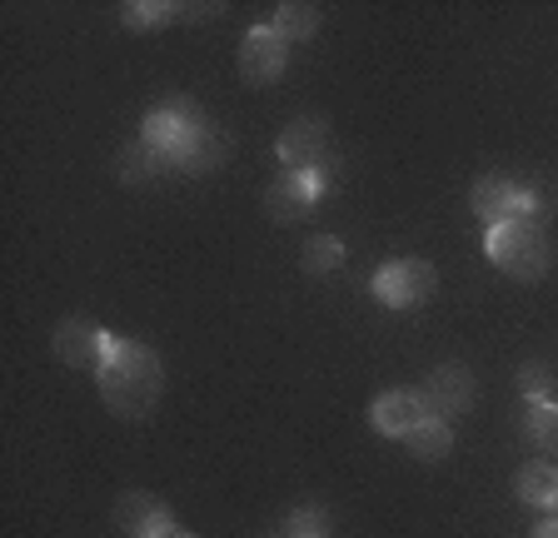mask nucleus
<instances>
[{
  "label": "nucleus",
  "instance_id": "obj_1",
  "mask_svg": "<svg viewBox=\"0 0 558 538\" xmlns=\"http://www.w3.org/2000/svg\"><path fill=\"white\" fill-rule=\"evenodd\" d=\"M100 399L116 419H145L165 394V364L155 359V350L135 340H116L110 334V354L100 364Z\"/></svg>",
  "mask_w": 558,
  "mask_h": 538
},
{
  "label": "nucleus",
  "instance_id": "obj_2",
  "mask_svg": "<svg viewBox=\"0 0 558 538\" xmlns=\"http://www.w3.org/2000/svg\"><path fill=\"white\" fill-rule=\"evenodd\" d=\"M484 249L488 259L504 269V274H513V280L534 284L548 274V234L538 220H504L494 224V230L484 234Z\"/></svg>",
  "mask_w": 558,
  "mask_h": 538
},
{
  "label": "nucleus",
  "instance_id": "obj_3",
  "mask_svg": "<svg viewBox=\"0 0 558 538\" xmlns=\"http://www.w3.org/2000/svg\"><path fill=\"white\" fill-rule=\"evenodd\" d=\"M434 284H439V274L424 259H389L374 274V299H384L389 309H414L434 294Z\"/></svg>",
  "mask_w": 558,
  "mask_h": 538
},
{
  "label": "nucleus",
  "instance_id": "obj_4",
  "mask_svg": "<svg viewBox=\"0 0 558 538\" xmlns=\"http://www.w3.org/2000/svg\"><path fill=\"white\" fill-rule=\"evenodd\" d=\"M534 189H519L513 180H504V175H484L474 185V215L494 230V224H504V220H534Z\"/></svg>",
  "mask_w": 558,
  "mask_h": 538
},
{
  "label": "nucleus",
  "instance_id": "obj_5",
  "mask_svg": "<svg viewBox=\"0 0 558 538\" xmlns=\"http://www.w3.org/2000/svg\"><path fill=\"white\" fill-rule=\"evenodd\" d=\"M290 65V40L275 36V25H255L240 46V75L244 85H275Z\"/></svg>",
  "mask_w": 558,
  "mask_h": 538
},
{
  "label": "nucleus",
  "instance_id": "obj_6",
  "mask_svg": "<svg viewBox=\"0 0 558 538\" xmlns=\"http://www.w3.org/2000/svg\"><path fill=\"white\" fill-rule=\"evenodd\" d=\"M279 160H284V170L290 175H310V170H319V164L329 160V125L325 120H294L284 135H279Z\"/></svg>",
  "mask_w": 558,
  "mask_h": 538
},
{
  "label": "nucleus",
  "instance_id": "obj_7",
  "mask_svg": "<svg viewBox=\"0 0 558 538\" xmlns=\"http://www.w3.org/2000/svg\"><path fill=\"white\" fill-rule=\"evenodd\" d=\"M424 419H434V414H429V404H424L418 389H389V394L374 399V409H369V424L384 433V439H409Z\"/></svg>",
  "mask_w": 558,
  "mask_h": 538
},
{
  "label": "nucleus",
  "instance_id": "obj_8",
  "mask_svg": "<svg viewBox=\"0 0 558 538\" xmlns=\"http://www.w3.org/2000/svg\"><path fill=\"white\" fill-rule=\"evenodd\" d=\"M50 344H56L60 364H70V369H90V375H100L105 354H110V334L95 329V325H85V319H65Z\"/></svg>",
  "mask_w": 558,
  "mask_h": 538
},
{
  "label": "nucleus",
  "instance_id": "obj_9",
  "mask_svg": "<svg viewBox=\"0 0 558 538\" xmlns=\"http://www.w3.org/2000/svg\"><path fill=\"white\" fill-rule=\"evenodd\" d=\"M418 394H424L434 419H453V414H464L469 404H474V379H469L464 364H439Z\"/></svg>",
  "mask_w": 558,
  "mask_h": 538
},
{
  "label": "nucleus",
  "instance_id": "obj_10",
  "mask_svg": "<svg viewBox=\"0 0 558 538\" xmlns=\"http://www.w3.org/2000/svg\"><path fill=\"white\" fill-rule=\"evenodd\" d=\"M225 155H230V140H225L220 130H215L205 115H199L195 125L185 130V140L174 145L170 164H174V170H190V175H199V170H220Z\"/></svg>",
  "mask_w": 558,
  "mask_h": 538
},
{
  "label": "nucleus",
  "instance_id": "obj_11",
  "mask_svg": "<svg viewBox=\"0 0 558 538\" xmlns=\"http://www.w3.org/2000/svg\"><path fill=\"white\" fill-rule=\"evenodd\" d=\"M116 524L125 528V538H165L174 528L170 509L155 493H120L116 499Z\"/></svg>",
  "mask_w": 558,
  "mask_h": 538
},
{
  "label": "nucleus",
  "instance_id": "obj_12",
  "mask_svg": "<svg viewBox=\"0 0 558 538\" xmlns=\"http://www.w3.org/2000/svg\"><path fill=\"white\" fill-rule=\"evenodd\" d=\"M314 199H319V189H314L310 175H284L265 189V210L275 224H294L314 210Z\"/></svg>",
  "mask_w": 558,
  "mask_h": 538
},
{
  "label": "nucleus",
  "instance_id": "obj_13",
  "mask_svg": "<svg viewBox=\"0 0 558 538\" xmlns=\"http://www.w3.org/2000/svg\"><path fill=\"white\" fill-rule=\"evenodd\" d=\"M199 120V110L195 106H185V100H170V106H160V110H150L145 115V130H140V140L145 145H155L160 155H174V145L185 140V130Z\"/></svg>",
  "mask_w": 558,
  "mask_h": 538
},
{
  "label": "nucleus",
  "instance_id": "obj_14",
  "mask_svg": "<svg viewBox=\"0 0 558 538\" xmlns=\"http://www.w3.org/2000/svg\"><path fill=\"white\" fill-rule=\"evenodd\" d=\"M523 433H529V444L538 454L558 458V404L554 399H529V409H523Z\"/></svg>",
  "mask_w": 558,
  "mask_h": 538
},
{
  "label": "nucleus",
  "instance_id": "obj_15",
  "mask_svg": "<svg viewBox=\"0 0 558 538\" xmlns=\"http://www.w3.org/2000/svg\"><path fill=\"white\" fill-rule=\"evenodd\" d=\"M116 170H120V180H125V185H145V180H155L160 170H170V155H160L155 145L135 140V145H125V150H120Z\"/></svg>",
  "mask_w": 558,
  "mask_h": 538
},
{
  "label": "nucleus",
  "instance_id": "obj_16",
  "mask_svg": "<svg viewBox=\"0 0 558 538\" xmlns=\"http://www.w3.org/2000/svg\"><path fill=\"white\" fill-rule=\"evenodd\" d=\"M519 499L534 509H558V468L554 464H529L519 474Z\"/></svg>",
  "mask_w": 558,
  "mask_h": 538
},
{
  "label": "nucleus",
  "instance_id": "obj_17",
  "mask_svg": "<svg viewBox=\"0 0 558 538\" xmlns=\"http://www.w3.org/2000/svg\"><path fill=\"white\" fill-rule=\"evenodd\" d=\"M409 449H414V458H444L453 449V433H449V419H424L414 433H409Z\"/></svg>",
  "mask_w": 558,
  "mask_h": 538
},
{
  "label": "nucleus",
  "instance_id": "obj_18",
  "mask_svg": "<svg viewBox=\"0 0 558 538\" xmlns=\"http://www.w3.org/2000/svg\"><path fill=\"white\" fill-rule=\"evenodd\" d=\"M269 25H275V36H284V40H310L314 30H319V11H314V5H279Z\"/></svg>",
  "mask_w": 558,
  "mask_h": 538
},
{
  "label": "nucleus",
  "instance_id": "obj_19",
  "mask_svg": "<svg viewBox=\"0 0 558 538\" xmlns=\"http://www.w3.org/2000/svg\"><path fill=\"white\" fill-rule=\"evenodd\" d=\"M174 5H165V0H130L125 11H120V21L130 25V30H155V25H170L174 21Z\"/></svg>",
  "mask_w": 558,
  "mask_h": 538
},
{
  "label": "nucleus",
  "instance_id": "obj_20",
  "mask_svg": "<svg viewBox=\"0 0 558 538\" xmlns=\"http://www.w3.org/2000/svg\"><path fill=\"white\" fill-rule=\"evenodd\" d=\"M339 265H344V245H339L335 234H314L310 245H304V269L310 274H329Z\"/></svg>",
  "mask_w": 558,
  "mask_h": 538
},
{
  "label": "nucleus",
  "instance_id": "obj_21",
  "mask_svg": "<svg viewBox=\"0 0 558 538\" xmlns=\"http://www.w3.org/2000/svg\"><path fill=\"white\" fill-rule=\"evenodd\" d=\"M284 538H329V518L319 509H294L284 518Z\"/></svg>",
  "mask_w": 558,
  "mask_h": 538
},
{
  "label": "nucleus",
  "instance_id": "obj_22",
  "mask_svg": "<svg viewBox=\"0 0 558 538\" xmlns=\"http://www.w3.org/2000/svg\"><path fill=\"white\" fill-rule=\"evenodd\" d=\"M519 384H523V394H529V399H548V394H554V375H548L544 364H523Z\"/></svg>",
  "mask_w": 558,
  "mask_h": 538
},
{
  "label": "nucleus",
  "instance_id": "obj_23",
  "mask_svg": "<svg viewBox=\"0 0 558 538\" xmlns=\"http://www.w3.org/2000/svg\"><path fill=\"white\" fill-rule=\"evenodd\" d=\"M534 538H558V518H544V524L534 528Z\"/></svg>",
  "mask_w": 558,
  "mask_h": 538
},
{
  "label": "nucleus",
  "instance_id": "obj_24",
  "mask_svg": "<svg viewBox=\"0 0 558 538\" xmlns=\"http://www.w3.org/2000/svg\"><path fill=\"white\" fill-rule=\"evenodd\" d=\"M165 538H199V534H185V528H170V534H165Z\"/></svg>",
  "mask_w": 558,
  "mask_h": 538
},
{
  "label": "nucleus",
  "instance_id": "obj_25",
  "mask_svg": "<svg viewBox=\"0 0 558 538\" xmlns=\"http://www.w3.org/2000/svg\"><path fill=\"white\" fill-rule=\"evenodd\" d=\"M279 538H284V534H279Z\"/></svg>",
  "mask_w": 558,
  "mask_h": 538
}]
</instances>
